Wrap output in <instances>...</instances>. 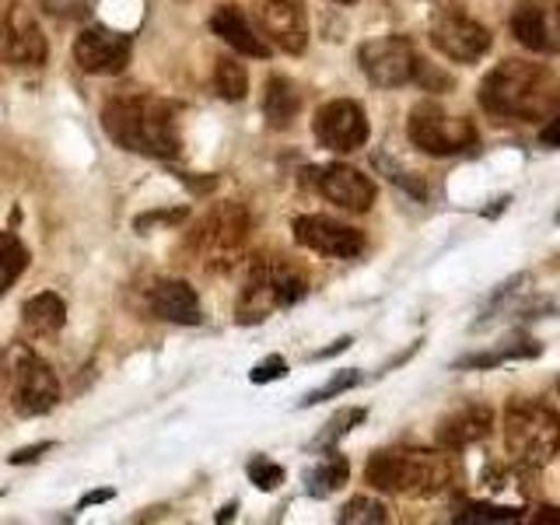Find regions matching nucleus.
Returning <instances> with one entry per match:
<instances>
[{
	"mask_svg": "<svg viewBox=\"0 0 560 525\" xmlns=\"http://www.w3.org/2000/svg\"><path fill=\"white\" fill-rule=\"evenodd\" d=\"M480 105L504 119H547L560 109V81L529 60H504L480 81Z\"/></svg>",
	"mask_w": 560,
	"mask_h": 525,
	"instance_id": "obj_1",
	"label": "nucleus"
},
{
	"mask_svg": "<svg viewBox=\"0 0 560 525\" xmlns=\"http://www.w3.org/2000/svg\"><path fill=\"white\" fill-rule=\"evenodd\" d=\"M105 137L130 154L175 158L183 148L172 105L154 95H122L102 109Z\"/></svg>",
	"mask_w": 560,
	"mask_h": 525,
	"instance_id": "obj_2",
	"label": "nucleus"
},
{
	"mask_svg": "<svg viewBox=\"0 0 560 525\" xmlns=\"http://www.w3.org/2000/svg\"><path fill=\"white\" fill-rule=\"evenodd\" d=\"M459 466L445 452L428 448H382L364 466V480L382 494L402 498H438L455 483Z\"/></svg>",
	"mask_w": 560,
	"mask_h": 525,
	"instance_id": "obj_3",
	"label": "nucleus"
},
{
	"mask_svg": "<svg viewBox=\"0 0 560 525\" xmlns=\"http://www.w3.org/2000/svg\"><path fill=\"white\" fill-rule=\"evenodd\" d=\"M504 445L512 463L539 469L560 452V417L539 399H515L504 410Z\"/></svg>",
	"mask_w": 560,
	"mask_h": 525,
	"instance_id": "obj_4",
	"label": "nucleus"
},
{
	"mask_svg": "<svg viewBox=\"0 0 560 525\" xmlns=\"http://www.w3.org/2000/svg\"><path fill=\"white\" fill-rule=\"evenodd\" d=\"M0 378H4L8 402L18 417H43L60 402L57 375L28 343H11L0 354Z\"/></svg>",
	"mask_w": 560,
	"mask_h": 525,
	"instance_id": "obj_5",
	"label": "nucleus"
},
{
	"mask_svg": "<svg viewBox=\"0 0 560 525\" xmlns=\"http://www.w3.org/2000/svg\"><path fill=\"white\" fill-rule=\"evenodd\" d=\"M308 291L305 273L288 259H256L249 277H245L242 294H238V323L253 326L262 323L270 312L288 308L294 302H302Z\"/></svg>",
	"mask_w": 560,
	"mask_h": 525,
	"instance_id": "obj_6",
	"label": "nucleus"
},
{
	"mask_svg": "<svg viewBox=\"0 0 560 525\" xmlns=\"http://www.w3.org/2000/svg\"><path fill=\"white\" fill-rule=\"evenodd\" d=\"M249 242V210L242 203H218L189 235V253L207 270H232Z\"/></svg>",
	"mask_w": 560,
	"mask_h": 525,
	"instance_id": "obj_7",
	"label": "nucleus"
},
{
	"mask_svg": "<svg viewBox=\"0 0 560 525\" xmlns=\"http://www.w3.org/2000/svg\"><path fill=\"white\" fill-rule=\"evenodd\" d=\"M407 133H410V140L420 151L434 154V158L463 154L466 148L477 144V127H472L466 116H452V113L442 109V105H434V102L413 105Z\"/></svg>",
	"mask_w": 560,
	"mask_h": 525,
	"instance_id": "obj_8",
	"label": "nucleus"
},
{
	"mask_svg": "<svg viewBox=\"0 0 560 525\" xmlns=\"http://www.w3.org/2000/svg\"><path fill=\"white\" fill-rule=\"evenodd\" d=\"M0 57L14 70H39L49 57L46 32L25 4H11L0 18Z\"/></svg>",
	"mask_w": 560,
	"mask_h": 525,
	"instance_id": "obj_9",
	"label": "nucleus"
},
{
	"mask_svg": "<svg viewBox=\"0 0 560 525\" xmlns=\"http://www.w3.org/2000/svg\"><path fill=\"white\" fill-rule=\"evenodd\" d=\"M431 43L442 57L455 63H477L490 49V32L455 8H438L431 14Z\"/></svg>",
	"mask_w": 560,
	"mask_h": 525,
	"instance_id": "obj_10",
	"label": "nucleus"
},
{
	"mask_svg": "<svg viewBox=\"0 0 560 525\" xmlns=\"http://www.w3.org/2000/svg\"><path fill=\"white\" fill-rule=\"evenodd\" d=\"M358 63L364 70V78L375 88H399L417 78V52L410 46V39L402 35H382V39H372L358 49Z\"/></svg>",
	"mask_w": 560,
	"mask_h": 525,
	"instance_id": "obj_11",
	"label": "nucleus"
},
{
	"mask_svg": "<svg viewBox=\"0 0 560 525\" xmlns=\"http://www.w3.org/2000/svg\"><path fill=\"white\" fill-rule=\"evenodd\" d=\"M130 57H133L130 35H122L116 28L88 25L78 32V39H74V63L84 70V74H95V78L122 74Z\"/></svg>",
	"mask_w": 560,
	"mask_h": 525,
	"instance_id": "obj_12",
	"label": "nucleus"
},
{
	"mask_svg": "<svg viewBox=\"0 0 560 525\" xmlns=\"http://www.w3.org/2000/svg\"><path fill=\"white\" fill-rule=\"evenodd\" d=\"M312 133L326 151H337V154L358 151V148H364V140H368L364 109L358 102H350V98H332V102L323 105L319 113H315Z\"/></svg>",
	"mask_w": 560,
	"mask_h": 525,
	"instance_id": "obj_13",
	"label": "nucleus"
},
{
	"mask_svg": "<svg viewBox=\"0 0 560 525\" xmlns=\"http://www.w3.org/2000/svg\"><path fill=\"white\" fill-rule=\"evenodd\" d=\"M294 238H298V245H305V249L319 253V256H332V259H354L364 253V235L358 228L323 218V214L294 218Z\"/></svg>",
	"mask_w": 560,
	"mask_h": 525,
	"instance_id": "obj_14",
	"label": "nucleus"
},
{
	"mask_svg": "<svg viewBox=\"0 0 560 525\" xmlns=\"http://www.w3.org/2000/svg\"><path fill=\"white\" fill-rule=\"evenodd\" d=\"M256 14H259L262 35H267L277 49L291 52V57L305 52V46H308V18H305L302 0H262Z\"/></svg>",
	"mask_w": 560,
	"mask_h": 525,
	"instance_id": "obj_15",
	"label": "nucleus"
},
{
	"mask_svg": "<svg viewBox=\"0 0 560 525\" xmlns=\"http://www.w3.org/2000/svg\"><path fill=\"white\" fill-rule=\"evenodd\" d=\"M312 175H315V189H319L329 203L350 210V214H364V210H372L375 183L368 179L364 172L350 168V165H323Z\"/></svg>",
	"mask_w": 560,
	"mask_h": 525,
	"instance_id": "obj_16",
	"label": "nucleus"
},
{
	"mask_svg": "<svg viewBox=\"0 0 560 525\" xmlns=\"http://www.w3.org/2000/svg\"><path fill=\"white\" fill-rule=\"evenodd\" d=\"M151 312L158 319L175 323V326H197L203 319L200 312V298L192 291L186 280H158L148 294Z\"/></svg>",
	"mask_w": 560,
	"mask_h": 525,
	"instance_id": "obj_17",
	"label": "nucleus"
},
{
	"mask_svg": "<svg viewBox=\"0 0 560 525\" xmlns=\"http://www.w3.org/2000/svg\"><path fill=\"white\" fill-rule=\"evenodd\" d=\"M490 428H494V413H490V407H483V402H466V407L442 417V424H438V442L445 448H466V445L483 442Z\"/></svg>",
	"mask_w": 560,
	"mask_h": 525,
	"instance_id": "obj_18",
	"label": "nucleus"
},
{
	"mask_svg": "<svg viewBox=\"0 0 560 525\" xmlns=\"http://www.w3.org/2000/svg\"><path fill=\"white\" fill-rule=\"evenodd\" d=\"M512 35L533 52H560V28L553 25V18L542 11L533 0L515 8L512 14Z\"/></svg>",
	"mask_w": 560,
	"mask_h": 525,
	"instance_id": "obj_19",
	"label": "nucleus"
},
{
	"mask_svg": "<svg viewBox=\"0 0 560 525\" xmlns=\"http://www.w3.org/2000/svg\"><path fill=\"white\" fill-rule=\"evenodd\" d=\"M210 28H214V35L221 43H228L235 52H242V57H253V60H267L270 57V46L259 39L256 28L245 22V14L232 4H224L214 11V18H210Z\"/></svg>",
	"mask_w": 560,
	"mask_h": 525,
	"instance_id": "obj_20",
	"label": "nucleus"
},
{
	"mask_svg": "<svg viewBox=\"0 0 560 525\" xmlns=\"http://www.w3.org/2000/svg\"><path fill=\"white\" fill-rule=\"evenodd\" d=\"M22 326L28 329L32 340H52L67 326V302L57 291L32 294L22 305Z\"/></svg>",
	"mask_w": 560,
	"mask_h": 525,
	"instance_id": "obj_21",
	"label": "nucleus"
},
{
	"mask_svg": "<svg viewBox=\"0 0 560 525\" xmlns=\"http://www.w3.org/2000/svg\"><path fill=\"white\" fill-rule=\"evenodd\" d=\"M298 113H302V95L294 92V84L288 78H270L267 92H262V116L270 127L288 130Z\"/></svg>",
	"mask_w": 560,
	"mask_h": 525,
	"instance_id": "obj_22",
	"label": "nucleus"
},
{
	"mask_svg": "<svg viewBox=\"0 0 560 525\" xmlns=\"http://www.w3.org/2000/svg\"><path fill=\"white\" fill-rule=\"evenodd\" d=\"M347 472H350V466H347L343 455L329 452L326 459L305 477V480H308V494H312V498H329V494H337V490L347 483Z\"/></svg>",
	"mask_w": 560,
	"mask_h": 525,
	"instance_id": "obj_23",
	"label": "nucleus"
},
{
	"mask_svg": "<svg viewBox=\"0 0 560 525\" xmlns=\"http://www.w3.org/2000/svg\"><path fill=\"white\" fill-rule=\"evenodd\" d=\"M25 267H28V249L11 232H0V298L14 288V280L25 273Z\"/></svg>",
	"mask_w": 560,
	"mask_h": 525,
	"instance_id": "obj_24",
	"label": "nucleus"
},
{
	"mask_svg": "<svg viewBox=\"0 0 560 525\" xmlns=\"http://www.w3.org/2000/svg\"><path fill=\"white\" fill-rule=\"evenodd\" d=\"M214 88L224 102H242L245 92H249V74L235 57H221L214 67Z\"/></svg>",
	"mask_w": 560,
	"mask_h": 525,
	"instance_id": "obj_25",
	"label": "nucleus"
},
{
	"mask_svg": "<svg viewBox=\"0 0 560 525\" xmlns=\"http://www.w3.org/2000/svg\"><path fill=\"white\" fill-rule=\"evenodd\" d=\"M337 522H347V525H382V522H389V512H385V504L382 501H372V498H350L343 508H340V515Z\"/></svg>",
	"mask_w": 560,
	"mask_h": 525,
	"instance_id": "obj_26",
	"label": "nucleus"
},
{
	"mask_svg": "<svg viewBox=\"0 0 560 525\" xmlns=\"http://www.w3.org/2000/svg\"><path fill=\"white\" fill-rule=\"evenodd\" d=\"M364 420V410L361 407H354V410H343V413H337V417H329V424H326V431L315 438L312 442V448H332L340 442V438L354 428V424H361Z\"/></svg>",
	"mask_w": 560,
	"mask_h": 525,
	"instance_id": "obj_27",
	"label": "nucleus"
},
{
	"mask_svg": "<svg viewBox=\"0 0 560 525\" xmlns=\"http://www.w3.org/2000/svg\"><path fill=\"white\" fill-rule=\"evenodd\" d=\"M354 385H361V372H358V368H347V372L332 375V378L323 385V389L308 393V396L302 399V407H315V402H326V399H332V396H343L347 389H354Z\"/></svg>",
	"mask_w": 560,
	"mask_h": 525,
	"instance_id": "obj_28",
	"label": "nucleus"
},
{
	"mask_svg": "<svg viewBox=\"0 0 560 525\" xmlns=\"http://www.w3.org/2000/svg\"><path fill=\"white\" fill-rule=\"evenodd\" d=\"M455 522H518V512L498 504H463L455 512Z\"/></svg>",
	"mask_w": 560,
	"mask_h": 525,
	"instance_id": "obj_29",
	"label": "nucleus"
},
{
	"mask_svg": "<svg viewBox=\"0 0 560 525\" xmlns=\"http://www.w3.org/2000/svg\"><path fill=\"white\" fill-rule=\"evenodd\" d=\"M539 354V343H525V347H501L494 354H472V358H463L459 368H494L508 358H533Z\"/></svg>",
	"mask_w": 560,
	"mask_h": 525,
	"instance_id": "obj_30",
	"label": "nucleus"
},
{
	"mask_svg": "<svg viewBox=\"0 0 560 525\" xmlns=\"http://www.w3.org/2000/svg\"><path fill=\"white\" fill-rule=\"evenodd\" d=\"M249 480L259 487V490H277L280 483H284V469H280L277 463H270V459H253L249 463Z\"/></svg>",
	"mask_w": 560,
	"mask_h": 525,
	"instance_id": "obj_31",
	"label": "nucleus"
},
{
	"mask_svg": "<svg viewBox=\"0 0 560 525\" xmlns=\"http://www.w3.org/2000/svg\"><path fill=\"white\" fill-rule=\"evenodd\" d=\"M288 372V364H284V358H277V354H270L267 361H259L256 368H253V382L256 385H262V382H273V378H280V375H284Z\"/></svg>",
	"mask_w": 560,
	"mask_h": 525,
	"instance_id": "obj_32",
	"label": "nucleus"
},
{
	"mask_svg": "<svg viewBox=\"0 0 560 525\" xmlns=\"http://www.w3.org/2000/svg\"><path fill=\"white\" fill-rule=\"evenodd\" d=\"M539 140L547 148H560V113H553V119L539 130Z\"/></svg>",
	"mask_w": 560,
	"mask_h": 525,
	"instance_id": "obj_33",
	"label": "nucleus"
},
{
	"mask_svg": "<svg viewBox=\"0 0 560 525\" xmlns=\"http://www.w3.org/2000/svg\"><path fill=\"white\" fill-rule=\"evenodd\" d=\"M46 448H49V445H32V448H22V452H14V455H11V463H14V466H22V463H35V459H39V455H43Z\"/></svg>",
	"mask_w": 560,
	"mask_h": 525,
	"instance_id": "obj_34",
	"label": "nucleus"
},
{
	"mask_svg": "<svg viewBox=\"0 0 560 525\" xmlns=\"http://www.w3.org/2000/svg\"><path fill=\"white\" fill-rule=\"evenodd\" d=\"M105 498H113V490H98V494H88V498L81 501V508H84V504H98V501H105Z\"/></svg>",
	"mask_w": 560,
	"mask_h": 525,
	"instance_id": "obj_35",
	"label": "nucleus"
},
{
	"mask_svg": "<svg viewBox=\"0 0 560 525\" xmlns=\"http://www.w3.org/2000/svg\"><path fill=\"white\" fill-rule=\"evenodd\" d=\"M539 522H560V515H557V508H539V515H536Z\"/></svg>",
	"mask_w": 560,
	"mask_h": 525,
	"instance_id": "obj_36",
	"label": "nucleus"
},
{
	"mask_svg": "<svg viewBox=\"0 0 560 525\" xmlns=\"http://www.w3.org/2000/svg\"><path fill=\"white\" fill-rule=\"evenodd\" d=\"M228 518H235V504H228V508H221V515H218V522H228Z\"/></svg>",
	"mask_w": 560,
	"mask_h": 525,
	"instance_id": "obj_37",
	"label": "nucleus"
},
{
	"mask_svg": "<svg viewBox=\"0 0 560 525\" xmlns=\"http://www.w3.org/2000/svg\"><path fill=\"white\" fill-rule=\"evenodd\" d=\"M337 4H358V0H337Z\"/></svg>",
	"mask_w": 560,
	"mask_h": 525,
	"instance_id": "obj_38",
	"label": "nucleus"
},
{
	"mask_svg": "<svg viewBox=\"0 0 560 525\" xmlns=\"http://www.w3.org/2000/svg\"><path fill=\"white\" fill-rule=\"evenodd\" d=\"M557 18H560V8H557Z\"/></svg>",
	"mask_w": 560,
	"mask_h": 525,
	"instance_id": "obj_39",
	"label": "nucleus"
},
{
	"mask_svg": "<svg viewBox=\"0 0 560 525\" xmlns=\"http://www.w3.org/2000/svg\"><path fill=\"white\" fill-rule=\"evenodd\" d=\"M557 221H560V214H557Z\"/></svg>",
	"mask_w": 560,
	"mask_h": 525,
	"instance_id": "obj_40",
	"label": "nucleus"
}]
</instances>
